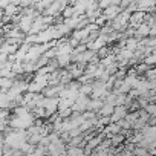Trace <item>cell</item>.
I'll list each match as a JSON object with an SVG mask.
<instances>
[{
    "instance_id": "1",
    "label": "cell",
    "mask_w": 156,
    "mask_h": 156,
    "mask_svg": "<svg viewBox=\"0 0 156 156\" xmlns=\"http://www.w3.org/2000/svg\"><path fill=\"white\" fill-rule=\"evenodd\" d=\"M127 107H124V106H118V107H115L113 109V113H112V116H110V122H118L119 119H124L126 118V115H127Z\"/></svg>"
},
{
    "instance_id": "5",
    "label": "cell",
    "mask_w": 156,
    "mask_h": 156,
    "mask_svg": "<svg viewBox=\"0 0 156 156\" xmlns=\"http://www.w3.org/2000/svg\"><path fill=\"white\" fill-rule=\"evenodd\" d=\"M142 110H144V112H145V113H147L148 116H154V115H156V106H154L153 103L147 104V106H145V107H144Z\"/></svg>"
},
{
    "instance_id": "4",
    "label": "cell",
    "mask_w": 156,
    "mask_h": 156,
    "mask_svg": "<svg viewBox=\"0 0 156 156\" xmlns=\"http://www.w3.org/2000/svg\"><path fill=\"white\" fill-rule=\"evenodd\" d=\"M124 139H126V136L124 135H113L112 138H110V145L112 147H118V145H121L122 142H124Z\"/></svg>"
},
{
    "instance_id": "6",
    "label": "cell",
    "mask_w": 156,
    "mask_h": 156,
    "mask_svg": "<svg viewBox=\"0 0 156 156\" xmlns=\"http://www.w3.org/2000/svg\"><path fill=\"white\" fill-rule=\"evenodd\" d=\"M44 156H51V154H48V153H46V154H44Z\"/></svg>"
},
{
    "instance_id": "2",
    "label": "cell",
    "mask_w": 156,
    "mask_h": 156,
    "mask_svg": "<svg viewBox=\"0 0 156 156\" xmlns=\"http://www.w3.org/2000/svg\"><path fill=\"white\" fill-rule=\"evenodd\" d=\"M113 106L112 104H103V107L97 112L98 113V116H107V118H110L112 116V113H113Z\"/></svg>"
},
{
    "instance_id": "3",
    "label": "cell",
    "mask_w": 156,
    "mask_h": 156,
    "mask_svg": "<svg viewBox=\"0 0 156 156\" xmlns=\"http://www.w3.org/2000/svg\"><path fill=\"white\" fill-rule=\"evenodd\" d=\"M67 156H84V151L81 147H66Z\"/></svg>"
}]
</instances>
